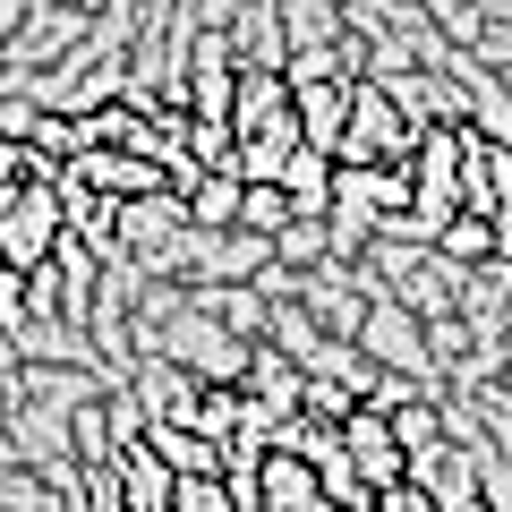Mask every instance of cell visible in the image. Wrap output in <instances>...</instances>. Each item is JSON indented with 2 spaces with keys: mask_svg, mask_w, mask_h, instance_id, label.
<instances>
[{
  "mask_svg": "<svg viewBox=\"0 0 512 512\" xmlns=\"http://www.w3.org/2000/svg\"><path fill=\"white\" fill-rule=\"evenodd\" d=\"M367 512H444V504H436V495L419 487V478H402V487H384V495H376Z\"/></svg>",
  "mask_w": 512,
  "mask_h": 512,
  "instance_id": "2e32d148",
  "label": "cell"
},
{
  "mask_svg": "<svg viewBox=\"0 0 512 512\" xmlns=\"http://www.w3.org/2000/svg\"><path fill=\"white\" fill-rule=\"evenodd\" d=\"M359 342H367V359H402L410 376L427 367V350H419V333H410V316H402V308H376V316L359 325Z\"/></svg>",
  "mask_w": 512,
  "mask_h": 512,
  "instance_id": "4fadbf2b",
  "label": "cell"
},
{
  "mask_svg": "<svg viewBox=\"0 0 512 512\" xmlns=\"http://www.w3.org/2000/svg\"><path fill=\"white\" fill-rule=\"evenodd\" d=\"M436 256L453 265V274H487V265H495V222L487 214H453L444 239H436Z\"/></svg>",
  "mask_w": 512,
  "mask_h": 512,
  "instance_id": "7c38bea8",
  "label": "cell"
},
{
  "mask_svg": "<svg viewBox=\"0 0 512 512\" xmlns=\"http://www.w3.org/2000/svg\"><path fill=\"white\" fill-rule=\"evenodd\" d=\"M231 60H239V77H256V69L291 77V26H282V0L231 9Z\"/></svg>",
  "mask_w": 512,
  "mask_h": 512,
  "instance_id": "8992f818",
  "label": "cell"
},
{
  "mask_svg": "<svg viewBox=\"0 0 512 512\" xmlns=\"http://www.w3.org/2000/svg\"><path fill=\"white\" fill-rule=\"evenodd\" d=\"M128 393H137V410H146V419L188 427V419H197L205 376H197V367H180V359H137V367H128Z\"/></svg>",
  "mask_w": 512,
  "mask_h": 512,
  "instance_id": "5b68a950",
  "label": "cell"
},
{
  "mask_svg": "<svg viewBox=\"0 0 512 512\" xmlns=\"http://www.w3.org/2000/svg\"><path fill=\"white\" fill-rule=\"evenodd\" d=\"M137 444H146V453L163 461L171 478H222V461H231L214 436H197V427H171V419H146V436H137Z\"/></svg>",
  "mask_w": 512,
  "mask_h": 512,
  "instance_id": "ba28073f",
  "label": "cell"
},
{
  "mask_svg": "<svg viewBox=\"0 0 512 512\" xmlns=\"http://www.w3.org/2000/svg\"><path fill=\"white\" fill-rule=\"evenodd\" d=\"M231 384H239V402H248V410H274V419H291V410H299V393H308V367H299L282 342H265V333H256Z\"/></svg>",
  "mask_w": 512,
  "mask_h": 512,
  "instance_id": "277c9868",
  "label": "cell"
},
{
  "mask_svg": "<svg viewBox=\"0 0 512 512\" xmlns=\"http://www.w3.org/2000/svg\"><path fill=\"white\" fill-rule=\"evenodd\" d=\"M60 239H69V222H60L52 180H26L18 205H9V222H0V274H9V282H35L43 265L60 256Z\"/></svg>",
  "mask_w": 512,
  "mask_h": 512,
  "instance_id": "7a4b0ae2",
  "label": "cell"
},
{
  "mask_svg": "<svg viewBox=\"0 0 512 512\" xmlns=\"http://www.w3.org/2000/svg\"><path fill=\"white\" fill-rule=\"evenodd\" d=\"M274 120H291V77H274V69L239 77V103H231V146H239V137H256V128H274Z\"/></svg>",
  "mask_w": 512,
  "mask_h": 512,
  "instance_id": "8fae6325",
  "label": "cell"
},
{
  "mask_svg": "<svg viewBox=\"0 0 512 512\" xmlns=\"http://www.w3.org/2000/svg\"><path fill=\"white\" fill-rule=\"evenodd\" d=\"M256 504H265V512H333L325 487H316V470L299 453H265V461H256Z\"/></svg>",
  "mask_w": 512,
  "mask_h": 512,
  "instance_id": "9c48e42d",
  "label": "cell"
},
{
  "mask_svg": "<svg viewBox=\"0 0 512 512\" xmlns=\"http://www.w3.org/2000/svg\"><path fill=\"white\" fill-rule=\"evenodd\" d=\"M453 512H504V504H495V495H470V504H453Z\"/></svg>",
  "mask_w": 512,
  "mask_h": 512,
  "instance_id": "e0dca14e",
  "label": "cell"
},
{
  "mask_svg": "<svg viewBox=\"0 0 512 512\" xmlns=\"http://www.w3.org/2000/svg\"><path fill=\"white\" fill-rule=\"evenodd\" d=\"M291 111H299V146L342 163V137H350V86L342 77H316V86H291Z\"/></svg>",
  "mask_w": 512,
  "mask_h": 512,
  "instance_id": "52a82bcc",
  "label": "cell"
},
{
  "mask_svg": "<svg viewBox=\"0 0 512 512\" xmlns=\"http://www.w3.org/2000/svg\"><path fill=\"white\" fill-rule=\"evenodd\" d=\"M342 453H350V470H359L367 495H384V487H402V478H410V453H402V436H393V419H384L376 402H359L342 419Z\"/></svg>",
  "mask_w": 512,
  "mask_h": 512,
  "instance_id": "3957f363",
  "label": "cell"
},
{
  "mask_svg": "<svg viewBox=\"0 0 512 512\" xmlns=\"http://www.w3.org/2000/svg\"><path fill=\"white\" fill-rule=\"evenodd\" d=\"M180 512H239L222 478H180Z\"/></svg>",
  "mask_w": 512,
  "mask_h": 512,
  "instance_id": "9a60e30c",
  "label": "cell"
},
{
  "mask_svg": "<svg viewBox=\"0 0 512 512\" xmlns=\"http://www.w3.org/2000/svg\"><path fill=\"white\" fill-rule=\"evenodd\" d=\"M239 419H248L239 384H205V393H197V419H188V427H197V436H214L222 453H231V444H239Z\"/></svg>",
  "mask_w": 512,
  "mask_h": 512,
  "instance_id": "5bb4252c",
  "label": "cell"
},
{
  "mask_svg": "<svg viewBox=\"0 0 512 512\" xmlns=\"http://www.w3.org/2000/svg\"><path fill=\"white\" fill-rule=\"evenodd\" d=\"M239 197H248V180H239V171H205L197 188H188V231L197 239H222V231H239Z\"/></svg>",
  "mask_w": 512,
  "mask_h": 512,
  "instance_id": "30bf717a",
  "label": "cell"
},
{
  "mask_svg": "<svg viewBox=\"0 0 512 512\" xmlns=\"http://www.w3.org/2000/svg\"><path fill=\"white\" fill-rule=\"evenodd\" d=\"M419 137H427V128L410 120V111L393 103L376 77H359V86H350V137H342V163H359V171L410 163V154H419Z\"/></svg>",
  "mask_w": 512,
  "mask_h": 512,
  "instance_id": "6da1fadb",
  "label": "cell"
}]
</instances>
